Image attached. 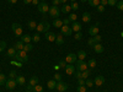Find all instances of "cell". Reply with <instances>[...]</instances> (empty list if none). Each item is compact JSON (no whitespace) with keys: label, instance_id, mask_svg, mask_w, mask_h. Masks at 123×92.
Returning <instances> with one entry per match:
<instances>
[{"label":"cell","instance_id":"6da1fadb","mask_svg":"<svg viewBox=\"0 0 123 92\" xmlns=\"http://www.w3.org/2000/svg\"><path fill=\"white\" fill-rule=\"evenodd\" d=\"M15 59L17 61H20V63H27L28 61L27 52H25V50H18V52L16 53V55H15Z\"/></svg>","mask_w":123,"mask_h":92},{"label":"cell","instance_id":"7a4b0ae2","mask_svg":"<svg viewBox=\"0 0 123 92\" xmlns=\"http://www.w3.org/2000/svg\"><path fill=\"white\" fill-rule=\"evenodd\" d=\"M49 27H50L49 22H47V21H42V22H39V23L37 25L36 31H37L38 33H42V32H48V31H49Z\"/></svg>","mask_w":123,"mask_h":92},{"label":"cell","instance_id":"3957f363","mask_svg":"<svg viewBox=\"0 0 123 92\" xmlns=\"http://www.w3.org/2000/svg\"><path fill=\"white\" fill-rule=\"evenodd\" d=\"M49 15H50V17H53V18H58L59 16H60V9L58 7V6H54V5H52V6H49Z\"/></svg>","mask_w":123,"mask_h":92},{"label":"cell","instance_id":"277c9868","mask_svg":"<svg viewBox=\"0 0 123 92\" xmlns=\"http://www.w3.org/2000/svg\"><path fill=\"white\" fill-rule=\"evenodd\" d=\"M37 10H38V12H41L42 15H46L49 11V5L46 1L44 3H39L38 6H37Z\"/></svg>","mask_w":123,"mask_h":92},{"label":"cell","instance_id":"5b68a950","mask_svg":"<svg viewBox=\"0 0 123 92\" xmlns=\"http://www.w3.org/2000/svg\"><path fill=\"white\" fill-rule=\"evenodd\" d=\"M12 32L16 37H21L22 36V26L18 23H12Z\"/></svg>","mask_w":123,"mask_h":92},{"label":"cell","instance_id":"8992f818","mask_svg":"<svg viewBox=\"0 0 123 92\" xmlns=\"http://www.w3.org/2000/svg\"><path fill=\"white\" fill-rule=\"evenodd\" d=\"M75 68H76L78 71H85V70L89 69L87 63H85L84 60H76V66Z\"/></svg>","mask_w":123,"mask_h":92},{"label":"cell","instance_id":"52a82bcc","mask_svg":"<svg viewBox=\"0 0 123 92\" xmlns=\"http://www.w3.org/2000/svg\"><path fill=\"white\" fill-rule=\"evenodd\" d=\"M60 28H62V32H60V33L63 34V36L69 37V36H71V33H73V29H71V27L68 26V25H63Z\"/></svg>","mask_w":123,"mask_h":92},{"label":"cell","instance_id":"ba28073f","mask_svg":"<svg viewBox=\"0 0 123 92\" xmlns=\"http://www.w3.org/2000/svg\"><path fill=\"white\" fill-rule=\"evenodd\" d=\"M68 64H74V63H76V60H78V57H76V54H74V53H69L67 57H65V59H64Z\"/></svg>","mask_w":123,"mask_h":92},{"label":"cell","instance_id":"9c48e42d","mask_svg":"<svg viewBox=\"0 0 123 92\" xmlns=\"http://www.w3.org/2000/svg\"><path fill=\"white\" fill-rule=\"evenodd\" d=\"M16 86H17V84H16V80H15V79H7V80H6L5 87H6L7 90H14Z\"/></svg>","mask_w":123,"mask_h":92},{"label":"cell","instance_id":"30bf717a","mask_svg":"<svg viewBox=\"0 0 123 92\" xmlns=\"http://www.w3.org/2000/svg\"><path fill=\"white\" fill-rule=\"evenodd\" d=\"M68 84L67 82H63V81H59V82H57V87H55V90L57 91H59V92H64V91H67L68 90Z\"/></svg>","mask_w":123,"mask_h":92},{"label":"cell","instance_id":"8fae6325","mask_svg":"<svg viewBox=\"0 0 123 92\" xmlns=\"http://www.w3.org/2000/svg\"><path fill=\"white\" fill-rule=\"evenodd\" d=\"M98 31H100V28H98V23H96L95 26H91L90 28H89V34L91 36V37H94V36H96V34H98Z\"/></svg>","mask_w":123,"mask_h":92},{"label":"cell","instance_id":"7c38bea8","mask_svg":"<svg viewBox=\"0 0 123 92\" xmlns=\"http://www.w3.org/2000/svg\"><path fill=\"white\" fill-rule=\"evenodd\" d=\"M55 37H57V34L53 33V32H49V31L44 33V38L48 40V42H55Z\"/></svg>","mask_w":123,"mask_h":92},{"label":"cell","instance_id":"4fadbf2b","mask_svg":"<svg viewBox=\"0 0 123 92\" xmlns=\"http://www.w3.org/2000/svg\"><path fill=\"white\" fill-rule=\"evenodd\" d=\"M94 84H95V86H102V85L105 84V77L102 76V75L96 76L95 80H94Z\"/></svg>","mask_w":123,"mask_h":92},{"label":"cell","instance_id":"5bb4252c","mask_svg":"<svg viewBox=\"0 0 123 92\" xmlns=\"http://www.w3.org/2000/svg\"><path fill=\"white\" fill-rule=\"evenodd\" d=\"M65 74L67 75H74L75 74V66L73 64H68L65 66Z\"/></svg>","mask_w":123,"mask_h":92},{"label":"cell","instance_id":"9a60e30c","mask_svg":"<svg viewBox=\"0 0 123 92\" xmlns=\"http://www.w3.org/2000/svg\"><path fill=\"white\" fill-rule=\"evenodd\" d=\"M71 27V29H73V32H81V23L80 22H78V21H75V22H73V25L70 26Z\"/></svg>","mask_w":123,"mask_h":92},{"label":"cell","instance_id":"2e32d148","mask_svg":"<svg viewBox=\"0 0 123 92\" xmlns=\"http://www.w3.org/2000/svg\"><path fill=\"white\" fill-rule=\"evenodd\" d=\"M92 48H94V50H95V52H96L97 54H101V53L105 50L104 46H102L101 43H96V44H94V47H92Z\"/></svg>","mask_w":123,"mask_h":92},{"label":"cell","instance_id":"e0dca14e","mask_svg":"<svg viewBox=\"0 0 123 92\" xmlns=\"http://www.w3.org/2000/svg\"><path fill=\"white\" fill-rule=\"evenodd\" d=\"M16 84L18 85V86H24L25 84H26V79H25V76H22V75H20V76H16Z\"/></svg>","mask_w":123,"mask_h":92},{"label":"cell","instance_id":"ac0fdd59","mask_svg":"<svg viewBox=\"0 0 123 92\" xmlns=\"http://www.w3.org/2000/svg\"><path fill=\"white\" fill-rule=\"evenodd\" d=\"M16 53H17V50H16L14 47H11V48H9V49H7L6 55H7L9 58H14V59H15V55H16Z\"/></svg>","mask_w":123,"mask_h":92},{"label":"cell","instance_id":"d6986e66","mask_svg":"<svg viewBox=\"0 0 123 92\" xmlns=\"http://www.w3.org/2000/svg\"><path fill=\"white\" fill-rule=\"evenodd\" d=\"M81 21H83L84 23H89L91 21V15L89 12H84L83 16H81Z\"/></svg>","mask_w":123,"mask_h":92},{"label":"cell","instance_id":"ffe728a7","mask_svg":"<svg viewBox=\"0 0 123 92\" xmlns=\"http://www.w3.org/2000/svg\"><path fill=\"white\" fill-rule=\"evenodd\" d=\"M21 40L25 43V44H27V43H31V40H32V36H30V34H22L21 37Z\"/></svg>","mask_w":123,"mask_h":92},{"label":"cell","instance_id":"44dd1931","mask_svg":"<svg viewBox=\"0 0 123 92\" xmlns=\"http://www.w3.org/2000/svg\"><path fill=\"white\" fill-rule=\"evenodd\" d=\"M71 11V6L68 5V4H63V6H62L60 9V12H63V14H69Z\"/></svg>","mask_w":123,"mask_h":92},{"label":"cell","instance_id":"7402d4cb","mask_svg":"<svg viewBox=\"0 0 123 92\" xmlns=\"http://www.w3.org/2000/svg\"><path fill=\"white\" fill-rule=\"evenodd\" d=\"M52 25H53L54 27H57V28H60L64 23H63V20H60V18H54L53 22H52Z\"/></svg>","mask_w":123,"mask_h":92},{"label":"cell","instance_id":"603a6c76","mask_svg":"<svg viewBox=\"0 0 123 92\" xmlns=\"http://www.w3.org/2000/svg\"><path fill=\"white\" fill-rule=\"evenodd\" d=\"M24 47H25V43L22 42V40H18V42H16L15 46H14V48L17 50V52L18 50H24Z\"/></svg>","mask_w":123,"mask_h":92},{"label":"cell","instance_id":"cb8c5ba5","mask_svg":"<svg viewBox=\"0 0 123 92\" xmlns=\"http://www.w3.org/2000/svg\"><path fill=\"white\" fill-rule=\"evenodd\" d=\"M55 43H57L58 46H62V44L64 43V38H63V34H62V33L57 34V37H55Z\"/></svg>","mask_w":123,"mask_h":92},{"label":"cell","instance_id":"d4e9b609","mask_svg":"<svg viewBox=\"0 0 123 92\" xmlns=\"http://www.w3.org/2000/svg\"><path fill=\"white\" fill-rule=\"evenodd\" d=\"M80 73H81V79L86 80V79H89V76L91 75V69H87V70H85V71H80Z\"/></svg>","mask_w":123,"mask_h":92},{"label":"cell","instance_id":"484cf974","mask_svg":"<svg viewBox=\"0 0 123 92\" xmlns=\"http://www.w3.org/2000/svg\"><path fill=\"white\" fill-rule=\"evenodd\" d=\"M47 86H48V88L49 90H54L55 87H57V81L53 79V80H49L48 82H47Z\"/></svg>","mask_w":123,"mask_h":92},{"label":"cell","instance_id":"4316f807","mask_svg":"<svg viewBox=\"0 0 123 92\" xmlns=\"http://www.w3.org/2000/svg\"><path fill=\"white\" fill-rule=\"evenodd\" d=\"M37 84H38V77H37V76H32V77L30 79V81H28V85L32 86V87L36 86Z\"/></svg>","mask_w":123,"mask_h":92},{"label":"cell","instance_id":"83f0119b","mask_svg":"<svg viewBox=\"0 0 123 92\" xmlns=\"http://www.w3.org/2000/svg\"><path fill=\"white\" fill-rule=\"evenodd\" d=\"M87 66H89V69H95L96 68V60L94 59V58H91L89 61H87Z\"/></svg>","mask_w":123,"mask_h":92},{"label":"cell","instance_id":"f1b7e54d","mask_svg":"<svg viewBox=\"0 0 123 92\" xmlns=\"http://www.w3.org/2000/svg\"><path fill=\"white\" fill-rule=\"evenodd\" d=\"M76 57H78L79 60H84V59L86 58V52H85V50H79L78 54H76Z\"/></svg>","mask_w":123,"mask_h":92},{"label":"cell","instance_id":"f546056e","mask_svg":"<svg viewBox=\"0 0 123 92\" xmlns=\"http://www.w3.org/2000/svg\"><path fill=\"white\" fill-rule=\"evenodd\" d=\"M87 3L91 7H96L100 5V0H87Z\"/></svg>","mask_w":123,"mask_h":92},{"label":"cell","instance_id":"4dcf8cb0","mask_svg":"<svg viewBox=\"0 0 123 92\" xmlns=\"http://www.w3.org/2000/svg\"><path fill=\"white\" fill-rule=\"evenodd\" d=\"M41 40V34L37 32V33H35L33 36H32V42H35V43H38Z\"/></svg>","mask_w":123,"mask_h":92},{"label":"cell","instance_id":"1f68e13d","mask_svg":"<svg viewBox=\"0 0 123 92\" xmlns=\"http://www.w3.org/2000/svg\"><path fill=\"white\" fill-rule=\"evenodd\" d=\"M27 26H28V28L30 29H36V27H37V23L33 21V20H32V21H28L27 22Z\"/></svg>","mask_w":123,"mask_h":92},{"label":"cell","instance_id":"d6a6232c","mask_svg":"<svg viewBox=\"0 0 123 92\" xmlns=\"http://www.w3.org/2000/svg\"><path fill=\"white\" fill-rule=\"evenodd\" d=\"M32 92H43V87L41 86V85H36V86H33V88H32Z\"/></svg>","mask_w":123,"mask_h":92},{"label":"cell","instance_id":"836d02e7","mask_svg":"<svg viewBox=\"0 0 123 92\" xmlns=\"http://www.w3.org/2000/svg\"><path fill=\"white\" fill-rule=\"evenodd\" d=\"M95 84H94V80H91V79H86L85 80V86L86 87H92Z\"/></svg>","mask_w":123,"mask_h":92},{"label":"cell","instance_id":"e575fe53","mask_svg":"<svg viewBox=\"0 0 123 92\" xmlns=\"http://www.w3.org/2000/svg\"><path fill=\"white\" fill-rule=\"evenodd\" d=\"M6 76L4 75V74H0V86H3V85H5V82H6Z\"/></svg>","mask_w":123,"mask_h":92},{"label":"cell","instance_id":"d590c367","mask_svg":"<svg viewBox=\"0 0 123 92\" xmlns=\"http://www.w3.org/2000/svg\"><path fill=\"white\" fill-rule=\"evenodd\" d=\"M32 49H33V47H32V44H31V43H27V44H25V47H24L25 52H31Z\"/></svg>","mask_w":123,"mask_h":92},{"label":"cell","instance_id":"8d00e7d4","mask_svg":"<svg viewBox=\"0 0 123 92\" xmlns=\"http://www.w3.org/2000/svg\"><path fill=\"white\" fill-rule=\"evenodd\" d=\"M58 65H59L60 68H64V69H65V66H67L68 64H67V61H65L64 59H60V60H59V63H58Z\"/></svg>","mask_w":123,"mask_h":92},{"label":"cell","instance_id":"74e56055","mask_svg":"<svg viewBox=\"0 0 123 92\" xmlns=\"http://www.w3.org/2000/svg\"><path fill=\"white\" fill-rule=\"evenodd\" d=\"M116 6H117V9L119 10V11H123V0H121V1H117Z\"/></svg>","mask_w":123,"mask_h":92},{"label":"cell","instance_id":"f35d334b","mask_svg":"<svg viewBox=\"0 0 123 92\" xmlns=\"http://www.w3.org/2000/svg\"><path fill=\"white\" fill-rule=\"evenodd\" d=\"M105 10H106V7H105V6H102L101 4H100L98 6H96V11H97V12H104Z\"/></svg>","mask_w":123,"mask_h":92},{"label":"cell","instance_id":"ab89813d","mask_svg":"<svg viewBox=\"0 0 123 92\" xmlns=\"http://www.w3.org/2000/svg\"><path fill=\"white\" fill-rule=\"evenodd\" d=\"M53 79L57 81V82H59V81H62V75H60L59 73H55L54 76H53Z\"/></svg>","mask_w":123,"mask_h":92},{"label":"cell","instance_id":"60d3db41","mask_svg":"<svg viewBox=\"0 0 123 92\" xmlns=\"http://www.w3.org/2000/svg\"><path fill=\"white\" fill-rule=\"evenodd\" d=\"M5 47H6V42L5 40H0V53L5 49Z\"/></svg>","mask_w":123,"mask_h":92},{"label":"cell","instance_id":"b9f144b4","mask_svg":"<svg viewBox=\"0 0 123 92\" xmlns=\"http://www.w3.org/2000/svg\"><path fill=\"white\" fill-rule=\"evenodd\" d=\"M68 18L70 20V21H73V22H75V21H76V18H78V16H76V14H70Z\"/></svg>","mask_w":123,"mask_h":92},{"label":"cell","instance_id":"7bdbcfd3","mask_svg":"<svg viewBox=\"0 0 123 92\" xmlns=\"http://www.w3.org/2000/svg\"><path fill=\"white\" fill-rule=\"evenodd\" d=\"M76 91H78V92H86V86H80V85H78Z\"/></svg>","mask_w":123,"mask_h":92},{"label":"cell","instance_id":"ee69618b","mask_svg":"<svg viewBox=\"0 0 123 92\" xmlns=\"http://www.w3.org/2000/svg\"><path fill=\"white\" fill-rule=\"evenodd\" d=\"M87 44L90 46V47H94V44H96V42H95V39H94V37H91L89 40H87Z\"/></svg>","mask_w":123,"mask_h":92},{"label":"cell","instance_id":"f6af8a7d","mask_svg":"<svg viewBox=\"0 0 123 92\" xmlns=\"http://www.w3.org/2000/svg\"><path fill=\"white\" fill-rule=\"evenodd\" d=\"M9 79H16V71H15V70H11V71H10Z\"/></svg>","mask_w":123,"mask_h":92},{"label":"cell","instance_id":"bcb514c9","mask_svg":"<svg viewBox=\"0 0 123 92\" xmlns=\"http://www.w3.org/2000/svg\"><path fill=\"white\" fill-rule=\"evenodd\" d=\"M94 39H95V42H96V43H101L102 37H101L100 34H96V36H94Z\"/></svg>","mask_w":123,"mask_h":92},{"label":"cell","instance_id":"7dc6e473","mask_svg":"<svg viewBox=\"0 0 123 92\" xmlns=\"http://www.w3.org/2000/svg\"><path fill=\"white\" fill-rule=\"evenodd\" d=\"M74 38H75L76 40H80L81 38H83V33H81V32H76L75 36H74Z\"/></svg>","mask_w":123,"mask_h":92},{"label":"cell","instance_id":"c3c4849f","mask_svg":"<svg viewBox=\"0 0 123 92\" xmlns=\"http://www.w3.org/2000/svg\"><path fill=\"white\" fill-rule=\"evenodd\" d=\"M71 10H78L79 9V4L76 3V1H74V3H71Z\"/></svg>","mask_w":123,"mask_h":92},{"label":"cell","instance_id":"681fc988","mask_svg":"<svg viewBox=\"0 0 123 92\" xmlns=\"http://www.w3.org/2000/svg\"><path fill=\"white\" fill-rule=\"evenodd\" d=\"M107 4H108L110 6H116L117 0H107Z\"/></svg>","mask_w":123,"mask_h":92},{"label":"cell","instance_id":"f907efd6","mask_svg":"<svg viewBox=\"0 0 123 92\" xmlns=\"http://www.w3.org/2000/svg\"><path fill=\"white\" fill-rule=\"evenodd\" d=\"M78 84H79L80 86H85V80H84V79H79V80H78Z\"/></svg>","mask_w":123,"mask_h":92},{"label":"cell","instance_id":"816d5d0a","mask_svg":"<svg viewBox=\"0 0 123 92\" xmlns=\"http://www.w3.org/2000/svg\"><path fill=\"white\" fill-rule=\"evenodd\" d=\"M100 4H101L102 6H105V7L108 5V4H107V0H100Z\"/></svg>","mask_w":123,"mask_h":92},{"label":"cell","instance_id":"f5cc1de1","mask_svg":"<svg viewBox=\"0 0 123 92\" xmlns=\"http://www.w3.org/2000/svg\"><path fill=\"white\" fill-rule=\"evenodd\" d=\"M52 3H53L54 6H58V5L60 4V0H52Z\"/></svg>","mask_w":123,"mask_h":92},{"label":"cell","instance_id":"db71d44e","mask_svg":"<svg viewBox=\"0 0 123 92\" xmlns=\"http://www.w3.org/2000/svg\"><path fill=\"white\" fill-rule=\"evenodd\" d=\"M63 23L69 26V23H70V20H69V18H64V20H63Z\"/></svg>","mask_w":123,"mask_h":92},{"label":"cell","instance_id":"11a10c76","mask_svg":"<svg viewBox=\"0 0 123 92\" xmlns=\"http://www.w3.org/2000/svg\"><path fill=\"white\" fill-rule=\"evenodd\" d=\"M39 3H41L39 0H32V5H35V6H38Z\"/></svg>","mask_w":123,"mask_h":92},{"label":"cell","instance_id":"9f6ffc18","mask_svg":"<svg viewBox=\"0 0 123 92\" xmlns=\"http://www.w3.org/2000/svg\"><path fill=\"white\" fill-rule=\"evenodd\" d=\"M75 77L79 80V79H81V73L80 71H78V73H75Z\"/></svg>","mask_w":123,"mask_h":92},{"label":"cell","instance_id":"6f0895ef","mask_svg":"<svg viewBox=\"0 0 123 92\" xmlns=\"http://www.w3.org/2000/svg\"><path fill=\"white\" fill-rule=\"evenodd\" d=\"M22 1H24V4H26V5L32 4V0H22Z\"/></svg>","mask_w":123,"mask_h":92},{"label":"cell","instance_id":"680465c9","mask_svg":"<svg viewBox=\"0 0 123 92\" xmlns=\"http://www.w3.org/2000/svg\"><path fill=\"white\" fill-rule=\"evenodd\" d=\"M7 3H10V4H16L17 3V0H6Z\"/></svg>","mask_w":123,"mask_h":92},{"label":"cell","instance_id":"91938a15","mask_svg":"<svg viewBox=\"0 0 123 92\" xmlns=\"http://www.w3.org/2000/svg\"><path fill=\"white\" fill-rule=\"evenodd\" d=\"M67 1H68V0H60V3H62V4H65Z\"/></svg>","mask_w":123,"mask_h":92},{"label":"cell","instance_id":"94428289","mask_svg":"<svg viewBox=\"0 0 123 92\" xmlns=\"http://www.w3.org/2000/svg\"><path fill=\"white\" fill-rule=\"evenodd\" d=\"M80 1H81V3H86V1H87V0H80Z\"/></svg>","mask_w":123,"mask_h":92},{"label":"cell","instance_id":"6125c7cd","mask_svg":"<svg viewBox=\"0 0 123 92\" xmlns=\"http://www.w3.org/2000/svg\"><path fill=\"white\" fill-rule=\"evenodd\" d=\"M70 1H71V3H74V1H76V0H70Z\"/></svg>","mask_w":123,"mask_h":92},{"label":"cell","instance_id":"be15d7a7","mask_svg":"<svg viewBox=\"0 0 123 92\" xmlns=\"http://www.w3.org/2000/svg\"><path fill=\"white\" fill-rule=\"evenodd\" d=\"M26 92H32V91H28V90H27V91H26Z\"/></svg>","mask_w":123,"mask_h":92}]
</instances>
